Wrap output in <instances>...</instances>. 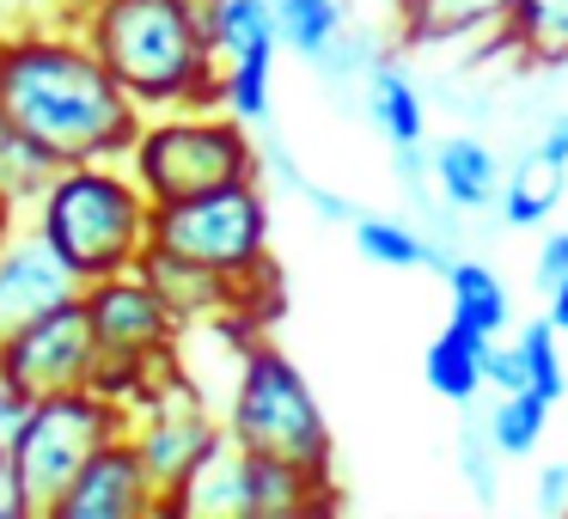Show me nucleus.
I'll return each instance as SVG.
<instances>
[{"label": "nucleus", "mask_w": 568, "mask_h": 519, "mask_svg": "<svg viewBox=\"0 0 568 519\" xmlns=\"http://www.w3.org/2000/svg\"><path fill=\"white\" fill-rule=\"evenodd\" d=\"M0 111L62 165L129 160L141 123H148V111L99 62L87 31L62 13H38L7 31V43H0Z\"/></svg>", "instance_id": "f257e3e1"}, {"label": "nucleus", "mask_w": 568, "mask_h": 519, "mask_svg": "<svg viewBox=\"0 0 568 519\" xmlns=\"http://www.w3.org/2000/svg\"><path fill=\"white\" fill-rule=\"evenodd\" d=\"M74 26L148 116L221 104V50L178 0H92Z\"/></svg>", "instance_id": "f03ea898"}, {"label": "nucleus", "mask_w": 568, "mask_h": 519, "mask_svg": "<svg viewBox=\"0 0 568 519\" xmlns=\"http://www.w3.org/2000/svg\"><path fill=\"white\" fill-rule=\"evenodd\" d=\"M26 221H38V233L74 263L80 282L141 269L153 251V196L129 172V160L62 165Z\"/></svg>", "instance_id": "7ed1b4c3"}, {"label": "nucleus", "mask_w": 568, "mask_h": 519, "mask_svg": "<svg viewBox=\"0 0 568 519\" xmlns=\"http://www.w3.org/2000/svg\"><path fill=\"white\" fill-rule=\"evenodd\" d=\"M129 172L141 177V190L160 202L209 196L221 184H245L263 177V147L257 129L239 123L221 104H184V111H153L141 123L135 147H129Z\"/></svg>", "instance_id": "20e7f679"}, {"label": "nucleus", "mask_w": 568, "mask_h": 519, "mask_svg": "<svg viewBox=\"0 0 568 519\" xmlns=\"http://www.w3.org/2000/svg\"><path fill=\"white\" fill-rule=\"evenodd\" d=\"M221 416H226V440L245 446V452H270V458H287V465H306V470H331V458H336L331 416H324L318 391L263 336L239 348L233 397H226Z\"/></svg>", "instance_id": "39448f33"}, {"label": "nucleus", "mask_w": 568, "mask_h": 519, "mask_svg": "<svg viewBox=\"0 0 568 519\" xmlns=\"http://www.w3.org/2000/svg\"><path fill=\"white\" fill-rule=\"evenodd\" d=\"M116 434H129V404L111 397L104 385H80V391H50L31 397L26 421L13 434V470L26 489L31 519H55V501L68 495V482L92 465L99 446H111Z\"/></svg>", "instance_id": "423d86ee"}, {"label": "nucleus", "mask_w": 568, "mask_h": 519, "mask_svg": "<svg viewBox=\"0 0 568 519\" xmlns=\"http://www.w3.org/2000/svg\"><path fill=\"white\" fill-rule=\"evenodd\" d=\"M343 507L331 470H306L270 452H245V446L221 440L209 465L184 482L172 513H202V519H300V513H331Z\"/></svg>", "instance_id": "0eeeda50"}, {"label": "nucleus", "mask_w": 568, "mask_h": 519, "mask_svg": "<svg viewBox=\"0 0 568 519\" xmlns=\"http://www.w3.org/2000/svg\"><path fill=\"white\" fill-rule=\"evenodd\" d=\"M80 306H87L92 336H99V355H104L99 385L111 397H123V404L165 367V360H178V348H184V336H190L184 324H178V312L160 299V287H153L141 269L87 282Z\"/></svg>", "instance_id": "6e6552de"}, {"label": "nucleus", "mask_w": 568, "mask_h": 519, "mask_svg": "<svg viewBox=\"0 0 568 519\" xmlns=\"http://www.w3.org/2000/svg\"><path fill=\"white\" fill-rule=\"evenodd\" d=\"M129 440H135L141 465L153 470L165 495V513L184 495V482L209 465V452L226 440V416H214L202 385L190 379L178 360H165L135 397H129Z\"/></svg>", "instance_id": "1a4fd4ad"}, {"label": "nucleus", "mask_w": 568, "mask_h": 519, "mask_svg": "<svg viewBox=\"0 0 568 519\" xmlns=\"http://www.w3.org/2000/svg\"><path fill=\"white\" fill-rule=\"evenodd\" d=\"M153 245L178 251V257H196V263H214L226 275L270 269V196H263V177L221 184L209 196L160 202L153 208Z\"/></svg>", "instance_id": "9d476101"}, {"label": "nucleus", "mask_w": 568, "mask_h": 519, "mask_svg": "<svg viewBox=\"0 0 568 519\" xmlns=\"http://www.w3.org/2000/svg\"><path fill=\"white\" fill-rule=\"evenodd\" d=\"M0 360L26 385L31 397H50V391H80V385H99L104 355H99V336H92L87 306H55L43 312L38 324H26L19 336L0 343Z\"/></svg>", "instance_id": "9b49d317"}, {"label": "nucleus", "mask_w": 568, "mask_h": 519, "mask_svg": "<svg viewBox=\"0 0 568 519\" xmlns=\"http://www.w3.org/2000/svg\"><path fill=\"white\" fill-rule=\"evenodd\" d=\"M87 294V282L74 275V263L38 233V221H13L0 233V343L19 336L26 324H38L43 312L74 306Z\"/></svg>", "instance_id": "f8f14e48"}, {"label": "nucleus", "mask_w": 568, "mask_h": 519, "mask_svg": "<svg viewBox=\"0 0 568 519\" xmlns=\"http://www.w3.org/2000/svg\"><path fill=\"white\" fill-rule=\"evenodd\" d=\"M141 513H165V495L153 482V470L141 465L135 440L116 434L111 446L92 452V465L68 482V495L55 501V519H141Z\"/></svg>", "instance_id": "ddd939ff"}, {"label": "nucleus", "mask_w": 568, "mask_h": 519, "mask_svg": "<svg viewBox=\"0 0 568 519\" xmlns=\"http://www.w3.org/2000/svg\"><path fill=\"white\" fill-rule=\"evenodd\" d=\"M397 31L416 50H458V43H501L519 0H392Z\"/></svg>", "instance_id": "4468645a"}, {"label": "nucleus", "mask_w": 568, "mask_h": 519, "mask_svg": "<svg viewBox=\"0 0 568 519\" xmlns=\"http://www.w3.org/2000/svg\"><path fill=\"white\" fill-rule=\"evenodd\" d=\"M428 165H434V202H440V208L489 214L495 202H501L507 165L483 135H465V129H458V135L428 141Z\"/></svg>", "instance_id": "2eb2a0df"}, {"label": "nucleus", "mask_w": 568, "mask_h": 519, "mask_svg": "<svg viewBox=\"0 0 568 519\" xmlns=\"http://www.w3.org/2000/svg\"><path fill=\"white\" fill-rule=\"evenodd\" d=\"M489 336L465 330V324L446 318L434 330V343L422 348V379H428L434 397H446L453 409H470L483 391H489Z\"/></svg>", "instance_id": "dca6fc26"}, {"label": "nucleus", "mask_w": 568, "mask_h": 519, "mask_svg": "<svg viewBox=\"0 0 568 519\" xmlns=\"http://www.w3.org/2000/svg\"><path fill=\"white\" fill-rule=\"evenodd\" d=\"M367 116L379 123V135L397 147H428V99H422L416 74L397 55H379L367 74Z\"/></svg>", "instance_id": "f3484780"}, {"label": "nucleus", "mask_w": 568, "mask_h": 519, "mask_svg": "<svg viewBox=\"0 0 568 519\" xmlns=\"http://www.w3.org/2000/svg\"><path fill=\"white\" fill-rule=\"evenodd\" d=\"M562 196H568V165L544 160V153L531 147L519 165H507V184H501V202H495V214H501L507 233H538V226L556 221Z\"/></svg>", "instance_id": "a211bd4d"}, {"label": "nucleus", "mask_w": 568, "mask_h": 519, "mask_svg": "<svg viewBox=\"0 0 568 519\" xmlns=\"http://www.w3.org/2000/svg\"><path fill=\"white\" fill-rule=\"evenodd\" d=\"M440 275H446V299H453V324L489 336V343H501V336L514 330V294H507V282L489 263L453 257Z\"/></svg>", "instance_id": "6ab92c4d"}, {"label": "nucleus", "mask_w": 568, "mask_h": 519, "mask_svg": "<svg viewBox=\"0 0 568 519\" xmlns=\"http://www.w3.org/2000/svg\"><path fill=\"white\" fill-rule=\"evenodd\" d=\"M55 172H62V160L50 147H38L13 116L0 111V208L13 214V221H26Z\"/></svg>", "instance_id": "aec40b11"}, {"label": "nucleus", "mask_w": 568, "mask_h": 519, "mask_svg": "<svg viewBox=\"0 0 568 519\" xmlns=\"http://www.w3.org/2000/svg\"><path fill=\"white\" fill-rule=\"evenodd\" d=\"M348 233H355V251L373 269H404L409 275V269H428L434 263V238L422 233L416 221H404V214H367L361 208Z\"/></svg>", "instance_id": "412c9836"}, {"label": "nucleus", "mask_w": 568, "mask_h": 519, "mask_svg": "<svg viewBox=\"0 0 568 519\" xmlns=\"http://www.w3.org/2000/svg\"><path fill=\"white\" fill-rule=\"evenodd\" d=\"M275 31H282V50L300 62L318 68L336 50V38L348 31L343 0H275Z\"/></svg>", "instance_id": "4be33fe9"}, {"label": "nucleus", "mask_w": 568, "mask_h": 519, "mask_svg": "<svg viewBox=\"0 0 568 519\" xmlns=\"http://www.w3.org/2000/svg\"><path fill=\"white\" fill-rule=\"evenodd\" d=\"M501 50H514L519 62H531V68L568 62V0H519Z\"/></svg>", "instance_id": "5701e85b"}, {"label": "nucleus", "mask_w": 568, "mask_h": 519, "mask_svg": "<svg viewBox=\"0 0 568 519\" xmlns=\"http://www.w3.org/2000/svg\"><path fill=\"white\" fill-rule=\"evenodd\" d=\"M550 397L538 391H495L489 416H483V428H489L495 452L501 458H531L544 446V434H550Z\"/></svg>", "instance_id": "b1692460"}, {"label": "nucleus", "mask_w": 568, "mask_h": 519, "mask_svg": "<svg viewBox=\"0 0 568 519\" xmlns=\"http://www.w3.org/2000/svg\"><path fill=\"white\" fill-rule=\"evenodd\" d=\"M507 343H514V355H519V379H526V391L562 404V397H568V367H562V330L550 324V312H544V318L514 324Z\"/></svg>", "instance_id": "393cba45"}, {"label": "nucleus", "mask_w": 568, "mask_h": 519, "mask_svg": "<svg viewBox=\"0 0 568 519\" xmlns=\"http://www.w3.org/2000/svg\"><path fill=\"white\" fill-rule=\"evenodd\" d=\"M275 55H233V62H221V111H233L239 123L263 129L275 111Z\"/></svg>", "instance_id": "a878e982"}, {"label": "nucleus", "mask_w": 568, "mask_h": 519, "mask_svg": "<svg viewBox=\"0 0 568 519\" xmlns=\"http://www.w3.org/2000/svg\"><path fill=\"white\" fill-rule=\"evenodd\" d=\"M214 50H221V62H233V55H270V50H282V31H275V0H226L221 19H214Z\"/></svg>", "instance_id": "bb28decb"}, {"label": "nucleus", "mask_w": 568, "mask_h": 519, "mask_svg": "<svg viewBox=\"0 0 568 519\" xmlns=\"http://www.w3.org/2000/svg\"><path fill=\"white\" fill-rule=\"evenodd\" d=\"M495 465H501V452H495L489 428H483V416H477L465 434H458V470H465V482L477 489V501H495V477H489Z\"/></svg>", "instance_id": "cd10ccee"}, {"label": "nucleus", "mask_w": 568, "mask_h": 519, "mask_svg": "<svg viewBox=\"0 0 568 519\" xmlns=\"http://www.w3.org/2000/svg\"><path fill=\"white\" fill-rule=\"evenodd\" d=\"M531 282L538 287H550V282H562L568 275V226H544V238H538V257H531Z\"/></svg>", "instance_id": "c85d7f7f"}, {"label": "nucleus", "mask_w": 568, "mask_h": 519, "mask_svg": "<svg viewBox=\"0 0 568 519\" xmlns=\"http://www.w3.org/2000/svg\"><path fill=\"white\" fill-rule=\"evenodd\" d=\"M26 409H31V391L7 373V360H0V446H13V434H19V421H26Z\"/></svg>", "instance_id": "c756f323"}, {"label": "nucleus", "mask_w": 568, "mask_h": 519, "mask_svg": "<svg viewBox=\"0 0 568 519\" xmlns=\"http://www.w3.org/2000/svg\"><path fill=\"white\" fill-rule=\"evenodd\" d=\"M531 501H538V513H568V458H556V465L538 470Z\"/></svg>", "instance_id": "7c9ffc66"}, {"label": "nucleus", "mask_w": 568, "mask_h": 519, "mask_svg": "<svg viewBox=\"0 0 568 519\" xmlns=\"http://www.w3.org/2000/svg\"><path fill=\"white\" fill-rule=\"evenodd\" d=\"M0 519H31L26 489H19V470H13V452H7V446H0Z\"/></svg>", "instance_id": "2f4dec72"}, {"label": "nucleus", "mask_w": 568, "mask_h": 519, "mask_svg": "<svg viewBox=\"0 0 568 519\" xmlns=\"http://www.w3.org/2000/svg\"><path fill=\"white\" fill-rule=\"evenodd\" d=\"M489 391H526V379H519V355H514V343H495V348H489Z\"/></svg>", "instance_id": "473e14b6"}, {"label": "nucleus", "mask_w": 568, "mask_h": 519, "mask_svg": "<svg viewBox=\"0 0 568 519\" xmlns=\"http://www.w3.org/2000/svg\"><path fill=\"white\" fill-rule=\"evenodd\" d=\"M531 147L544 153V160H556V165H568V111L562 116H550V123H544V135L531 141Z\"/></svg>", "instance_id": "72a5a7b5"}, {"label": "nucleus", "mask_w": 568, "mask_h": 519, "mask_svg": "<svg viewBox=\"0 0 568 519\" xmlns=\"http://www.w3.org/2000/svg\"><path fill=\"white\" fill-rule=\"evenodd\" d=\"M544 299H550V324L568 336V275H562V282H550V287H544Z\"/></svg>", "instance_id": "f704fd0d"}, {"label": "nucleus", "mask_w": 568, "mask_h": 519, "mask_svg": "<svg viewBox=\"0 0 568 519\" xmlns=\"http://www.w3.org/2000/svg\"><path fill=\"white\" fill-rule=\"evenodd\" d=\"M178 7H184V13H190V19H196V26L214 38V19H221V7H226V0H178Z\"/></svg>", "instance_id": "c9c22d12"}, {"label": "nucleus", "mask_w": 568, "mask_h": 519, "mask_svg": "<svg viewBox=\"0 0 568 519\" xmlns=\"http://www.w3.org/2000/svg\"><path fill=\"white\" fill-rule=\"evenodd\" d=\"M87 7H92V0H50V13H62V19H80Z\"/></svg>", "instance_id": "e433bc0d"}, {"label": "nucleus", "mask_w": 568, "mask_h": 519, "mask_svg": "<svg viewBox=\"0 0 568 519\" xmlns=\"http://www.w3.org/2000/svg\"><path fill=\"white\" fill-rule=\"evenodd\" d=\"M7 226H13V214H7V208H0V233H7Z\"/></svg>", "instance_id": "4c0bfd02"}, {"label": "nucleus", "mask_w": 568, "mask_h": 519, "mask_svg": "<svg viewBox=\"0 0 568 519\" xmlns=\"http://www.w3.org/2000/svg\"><path fill=\"white\" fill-rule=\"evenodd\" d=\"M0 43H7V31H0Z\"/></svg>", "instance_id": "58836bf2"}]
</instances>
